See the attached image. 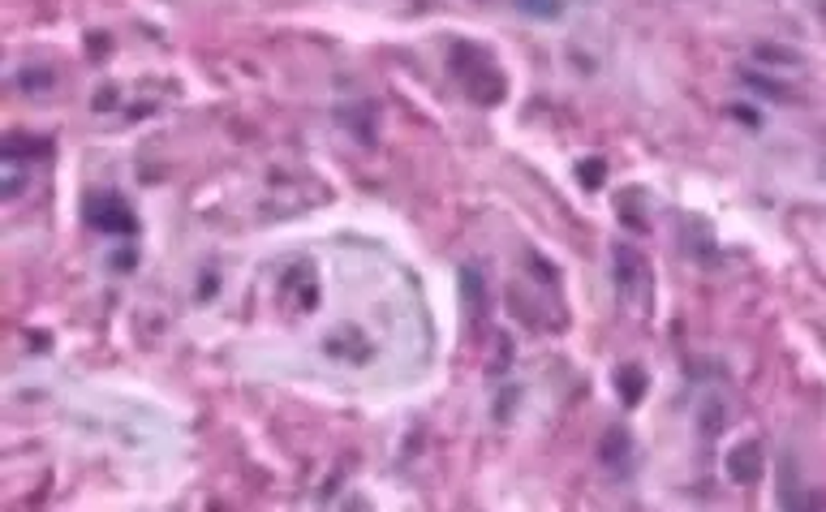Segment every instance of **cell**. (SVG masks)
Listing matches in <instances>:
<instances>
[{
  "mask_svg": "<svg viewBox=\"0 0 826 512\" xmlns=\"http://www.w3.org/2000/svg\"><path fill=\"white\" fill-rule=\"evenodd\" d=\"M581 186H590V190L602 186V164H598V159H594V164H581Z\"/></svg>",
  "mask_w": 826,
  "mask_h": 512,
  "instance_id": "obj_7",
  "label": "cell"
},
{
  "mask_svg": "<svg viewBox=\"0 0 826 512\" xmlns=\"http://www.w3.org/2000/svg\"><path fill=\"white\" fill-rule=\"evenodd\" d=\"M86 220L95 224V229H103V233H134L138 229L121 198H91L86 203Z\"/></svg>",
  "mask_w": 826,
  "mask_h": 512,
  "instance_id": "obj_1",
  "label": "cell"
},
{
  "mask_svg": "<svg viewBox=\"0 0 826 512\" xmlns=\"http://www.w3.org/2000/svg\"><path fill=\"white\" fill-rule=\"evenodd\" d=\"M517 9H521V13H529V18H542V22H551V18H560V13H564L560 0H517Z\"/></svg>",
  "mask_w": 826,
  "mask_h": 512,
  "instance_id": "obj_5",
  "label": "cell"
},
{
  "mask_svg": "<svg viewBox=\"0 0 826 512\" xmlns=\"http://www.w3.org/2000/svg\"><path fill=\"white\" fill-rule=\"evenodd\" d=\"M629 448H633V439H629V431L624 426H612L607 435H602V465H612L616 474L620 470H629Z\"/></svg>",
  "mask_w": 826,
  "mask_h": 512,
  "instance_id": "obj_3",
  "label": "cell"
},
{
  "mask_svg": "<svg viewBox=\"0 0 826 512\" xmlns=\"http://www.w3.org/2000/svg\"><path fill=\"white\" fill-rule=\"evenodd\" d=\"M641 392H646V375L637 366H624L620 370V396H624V405H637Z\"/></svg>",
  "mask_w": 826,
  "mask_h": 512,
  "instance_id": "obj_4",
  "label": "cell"
},
{
  "mask_svg": "<svg viewBox=\"0 0 826 512\" xmlns=\"http://www.w3.org/2000/svg\"><path fill=\"white\" fill-rule=\"evenodd\" d=\"M745 82L753 86V91H762V95H770V99H792V91L788 86H779V82H770V78H757V74H745Z\"/></svg>",
  "mask_w": 826,
  "mask_h": 512,
  "instance_id": "obj_6",
  "label": "cell"
},
{
  "mask_svg": "<svg viewBox=\"0 0 826 512\" xmlns=\"http://www.w3.org/2000/svg\"><path fill=\"white\" fill-rule=\"evenodd\" d=\"M728 478H736V482L762 478V448L757 443H740L736 452H728Z\"/></svg>",
  "mask_w": 826,
  "mask_h": 512,
  "instance_id": "obj_2",
  "label": "cell"
}]
</instances>
